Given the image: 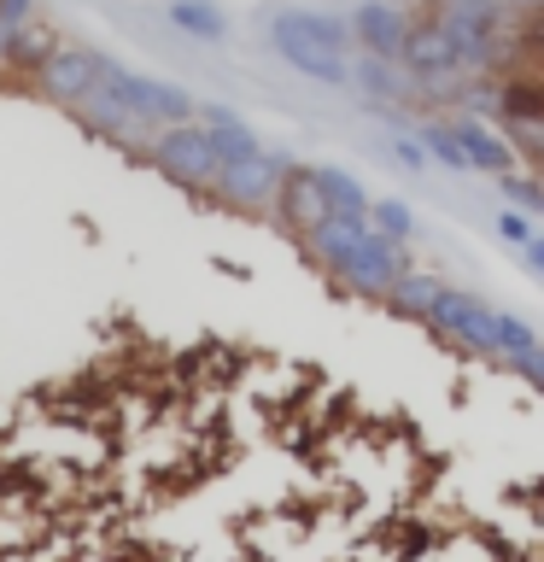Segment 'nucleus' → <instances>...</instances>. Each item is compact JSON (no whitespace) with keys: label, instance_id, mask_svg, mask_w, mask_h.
Segmentation results:
<instances>
[{"label":"nucleus","instance_id":"423d86ee","mask_svg":"<svg viewBox=\"0 0 544 562\" xmlns=\"http://www.w3.org/2000/svg\"><path fill=\"white\" fill-rule=\"evenodd\" d=\"M105 65H112V59H105L100 47H82V42H59V47H53V59H47L42 70H35L30 82L42 88L47 100H59V105H70V112H77V105H82V100H88V94H94V88H100Z\"/></svg>","mask_w":544,"mask_h":562},{"label":"nucleus","instance_id":"ddd939ff","mask_svg":"<svg viewBox=\"0 0 544 562\" xmlns=\"http://www.w3.org/2000/svg\"><path fill=\"white\" fill-rule=\"evenodd\" d=\"M351 82L375 88L381 100H421V88H428V82H416L404 65H386V59H358L351 65Z\"/></svg>","mask_w":544,"mask_h":562},{"label":"nucleus","instance_id":"f03ea898","mask_svg":"<svg viewBox=\"0 0 544 562\" xmlns=\"http://www.w3.org/2000/svg\"><path fill=\"white\" fill-rule=\"evenodd\" d=\"M305 252L322 263L333 281H345V288L358 293H375V299H393L398 281L410 276V258H404V246L381 240V235H351L340 223H322L305 235Z\"/></svg>","mask_w":544,"mask_h":562},{"label":"nucleus","instance_id":"2eb2a0df","mask_svg":"<svg viewBox=\"0 0 544 562\" xmlns=\"http://www.w3.org/2000/svg\"><path fill=\"white\" fill-rule=\"evenodd\" d=\"M170 24L188 30V35H200V42H217V35L228 30V18L211 7V0H170Z\"/></svg>","mask_w":544,"mask_h":562},{"label":"nucleus","instance_id":"6e6552de","mask_svg":"<svg viewBox=\"0 0 544 562\" xmlns=\"http://www.w3.org/2000/svg\"><path fill=\"white\" fill-rule=\"evenodd\" d=\"M270 42L275 53H293V47H305V53H333V59H345V42H351V24H340V18H328V12H275V24H270Z\"/></svg>","mask_w":544,"mask_h":562},{"label":"nucleus","instance_id":"39448f33","mask_svg":"<svg viewBox=\"0 0 544 562\" xmlns=\"http://www.w3.org/2000/svg\"><path fill=\"white\" fill-rule=\"evenodd\" d=\"M416 12L404 0H358L351 7V35H358L363 59H386V65H404V53L416 42Z\"/></svg>","mask_w":544,"mask_h":562},{"label":"nucleus","instance_id":"a211bd4d","mask_svg":"<svg viewBox=\"0 0 544 562\" xmlns=\"http://www.w3.org/2000/svg\"><path fill=\"white\" fill-rule=\"evenodd\" d=\"M35 0H0V65H12V47H18V30L35 24Z\"/></svg>","mask_w":544,"mask_h":562},{"label":"nucleus","instance_id":"7ed1b4c3","mask_svg":"<svg viewBox=\"0 0 544 562\" xmlns=\"http://www.w3.org/2000/svg\"><path fill=\"white\" fill-rule=\"evenodd\" d=\"M100 94H112L123 112H135L147 130H170V123H200V100L175 82H158V77H140L129 65H105L100 77Z\"/></svg>","mask_w":544,"mask_h":562},{"label":"nucleus","instance_id":"9b49d317","mask_svg":"<svg viewBox=\"0 0 544 562\" xmlns=\"http://www.w3.org/2000/svg\"><path fill=\"white\" fill-rule=\"evenodd\" d=\"M77 117L88 123V130H94V135H105V140H117V147H147V123H140L135 112H123V105L112 100V94H100V88H94V94H88L82 105H77Z\"/></svg>","mask_w":544,"mask_h":562},{"label":"nucleus","instance_id":"6ab92c4d","mask_svg":"<svg viewBox=\"0 0 544 562\" xmlns=\"http://www.w3.org/2000/svg\"><path fill=\"white\" fill-rule=\"evenodd\" d=\"M498 240L503 246H515V252H526V246L539 240V228L521 217V211H498Z\"/></svg>","mask_w":544,"mask_h":562},{"label":"nucleus","instance_id":"aec40b11","mask_svg":"<svg viewBox=\"0 0 544 562\" xmlns=\"http://www.w3.org/2000/svg\"><path fill=\"white\" fill-rule=\"evenodd\" d=\"M515 375H526V381H533L539 393H544V346H539V351H533V358H526V363H515Z\"/></svg>","mask_w":544,"mask_h":562},{"label":"nucleus","instance_id":"20e7f679","mask_svg":"<svg viewBox=\"0 0 544 562\" xmlns=\"http://www.w3.org/2000/svg\"><path fill=\"white\" fill-rule=\"evenodd\" d=\"M147 158L170 176V182H182L193 193H217V182H223V158H217V147H211L205 123H170V130H152Z\"/></svg>","mask_w":544,"mask_h":562},{"label":"nucleus","instance_id":"4468645a","mask_svg":"<svg viewBox=\"0 0 544 562\" xmlns=\"http://www.w3.org/2000/svg\"><path fill=\"white\" fill-rule=\"evenodd\" d=\"M53 47H59V30H53L47 18H35V24L18 30V47H12V65H7V70H18V77H35V70L53 59Z\"/></svg>","mask_w":544,"mask_h":562},{"label":"nucleus","instance_id":"f257e3e1","mask_svg":"<svg viewBox=\"0 0 544 562\" xmlns=\"http://www.w3.org/2000/svg\"><path fill=\"white\" fill-rule=\"evenodd\" d=\"M428 328L445 334L451 346H468V351H480V358H498L503 369H515V363H526V358L539 351V328H533V323H521L515 311L486 305L480 293L451 288V281H445V288H439V299H433Z\"/></svg>","mask_w":544,"mask_h":562},{"label":"nucleus","instance_id":"0eeeda50","mask_svg":"<svg viewBox=\"0 0 544 562\" xmlns=\"http://www.w3.org/2000/svg\"><path fill=\"white\" fill-rule=\"evenodd\" d=\"M287 176H293V158L258 147L252 158H240V165H223L217 200L235 205V211H263V205L275 211V193H281V182H287Z\"/></svg>","mask_w":544,"mask_h":562},{"label":"nucleus","instance_id":"f8f14e48","mask_svg":"<svg viewBox=\"0 0 544 562\" xmlns=\"http://www.w3.org/2000/svg\"><path fill=\"white\" fill-rule=\"evenodd\" d=\"M200 123H205V135H211V147H217L223 165H240V158H252L258 153V135H252V123H246L235 105H200Z\"/></svg>","mask_w":544,"mask_h":562},{"label":"nucleus","instance_id":"9d476101","mask_svg":"<svg viewBox=\"0 0 544 562\" xmlns=\"http://www.w3.org/2000/svg\"><path fill=\"white\" fill-rule=\"evenodd\" d=\"M451 135H456V147L468 153V170H486V176H509V170H515V147H509V135L486 130V123H474V117H456Z\"/></svg>","mask_w":544,"mask_h":562},{"label":"nucleus","instance_id":"dca6fc26","mask_svg":"<svg viewBox=\"0 0 544 562\" xmlns=\"http://www.w3.org/2000/svg\"><path fill=\"white\" fill-rule=\"evenodd\" d=\"M439 288H445V281H433V276H404L398 281V293L386 299V305H393L398 316H410V323H428V311H433V299H439Z\"/></svg>","mask_w":544,"mask_h":562},{"label":"nucleus","instance_id":"412c9836","mask_svg":"<svg viewBox=\"0 0 544 562\" xmlns=\"http://www.w3.org/2000/svg\"><path fill=\"white\" fill-rule=\"evenodd\" d=\"M521 258H526V263H533V270H539V276H544V235H539V240H533V246H526V252H521Z\"/></svg>","mask_w":544,"mask_h":562},{"label":"nucleus","instance_id":"1a4fd4ad","mask_svg":"<svg viewBox=\"0 0 544 562\" xmlns=\"http://www.w3.org/2000/svg\"><path fill=\"white\" fill-rule=\"evenodd\" d=\"M275 217L287 223L298 240H305L310 228H322V223H328V205H322V188H316L310 165H293V176L281 182V193H275Z\"/></svg>","mask_w":544,"mask_h":562},{"label":"nucleus","instance_id":"f3484780","mask_svg":"<svg viewBox=\"0 0 544 562\" xmlns=\"http://www.w3.org/2000/svg\"><path fill=\"white\" fill-rule=\"evenodd\" d=\"M375 235L393 240V246H410V235H416L410 205H404V200H375Z\"/></svg>","mask_w":544,"mask_h":562}]
</instances>
